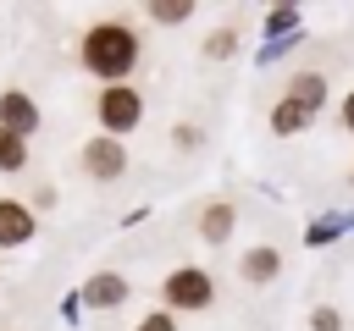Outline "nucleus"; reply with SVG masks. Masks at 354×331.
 I'll return each mask as SVG.
<instances>
[{
	"label": "nucleus",
	"mask_w": 354,
	"mask_h": 331,
	"mask_svg": "<svg viewBox=\"0 0 354 331\" xmlns=\"http://www.w3.org/2000/svg\"><path fill=\"white\" fill-rule=\"evenodd\" d=\"M83 61H88V72H100V77H122V72H133V61H138V39H133V28H122V22L88 28V39H83Z\"/></svg>",
	"instance_id": "nucleus-1"
},
{
	"label": "nucleus",
	"mask_w": 354,
	"mask_h": 331,
	"mask_svg": "<svg viewBox=\"0 0 354 331\" xmlns=\"http://www.w3.org/2000/svg\"><path fill=\"white\" fill-rule=\"evenodd\" d=\"M138 116H144V99H138L127 83H111V88L100 94V121L111 127V138H116V132H133Z\"/></svg>",
	"instance_id": "nucleus-2"
},
{
	"label": "nucleus",
	"mask_w": 354,
	"mask_h": 331,
	"mask_svg": "<svg viewBox=\"0 0 354 331\" xmlns=\"http://www.w3.org/2000/svg\"><path fill=\"white\" fill-rule=\"evenodd\" d=\"M166 303H177V309H205V303H210V276H205V270H171V276H166Z\"/></svg>",
	"instance_id": "nucleus-3"
},
{
	"label": "nucleus",
	"mask_w": 354,
	"mask_h": 331,
	"mask_svg": "<svg viewBox=\"0 0 354 331\" xmlns=\"http://www.w3.org/2000/svg\"><path fill=\"white\" fill-rule=\"evenodd\" d=\"M83 166H88L100 182H111V177H122L127 154H122V143H116V138H94V143H83Z\"/></svg>",
	"instance_id": "nucleus-4"
},
{
	"label": "nucleus",
	"mask_w": 354,
	"mask_h": 331,
	"mask_svg": "<svg viewBox=\"0 0 354 331\" xmlns=\"http://www.w3.org/2000/svg\"><path fill=\"white\" fill-rule=\"evenodd\" d=\"M0 127H6V132H17V138H28V132L39 127L33 99H28V94H0Z\"/></svg>",
	"instance_id": "nucleus-5"
},
{
	"label": "nucleus",
	"mask_w": 354,
	"mask_h": 331,
	"mask_svg": "<svg viewBox=\"0 0 354 331\" xmlns=\"http://www.w3.org/2000/svg\"><path fill=\"white\" fill-rule=\"evenodd\" d=\"M33 237V215H28V204H0V248H17V243H28Z\"/></svg>",
	"instance_id": "nucleus-6"
},
{
	"label": "nucleus",
	"mask_w": 354,
	"mask_h": 331,
	"mask_svg": "<svg viewBox=\"0 0 354 331\" xmlns=\"http://www.w3.org/2000/svg\"><path fill=\"white\" fill-rule=\"evenodd\" d=\"M83 298H88L94 309H116V303L127 298V281H122V276H88V281H83Z\"/></svg>",
	"instance_id": "nucleus-7"
},
{
	"label": "nucleus",
	"mask_w": 354,
	"mask_h": 331,
	"mask_svg": "<svg viewBox=\"0 0 354 331\" xmlns=\"http://www.w3.org/2000/svg\"><path fill=\"white\" fill-rule=\"evenodd\" d=\"M310 116H315V110H310V105H299V99L288 94V99H282V105L271 110V127H277V132L288 138V132H299V127H310Z\"/></svg>",
	"instance_id": "nucleus-8"
},
{
	"label": "nucleus",
	"mask_w": 354,
	"mask_h": 331,
	"mask_svg": "<svg viewBox=\"0 0 354 331\" xmlns=\"http://www.w3.org/2000/svg\"><path fill=\"white\" fill-rule=\"evenodd\" d=\"M277 265H282L277 248H249V254H243V276H249V281H271Z\"/></svg>",
	"instance_id": "nucleus-9"
},
{
	"label": "nucleus",
	"mask_w": 354,
	"mask_h": 331,
	"mask_svg": "<svg viewBox=\"0 0 354 331\" xmlns=\"http://www.w3.org/2000/svg\"><path fill=\"white\" fill-rule=\"evenodd\" d=\"M293 99H299V105H310V110H315V105H321V99H326V83H321V77H315V72H299V77H293Z\"/></svg>",
	"instance_id": "nucleus-10"
},
{
	"label": "nucleus",
	"mask_w": 354,
	"mask_h": 331,
	"mask_svg": "<svg viewBox=\"0 0 354 331\" xmlns=\"http://www.w3.org/2000/svg\"><path fill=\"white\" fill-rule=\"evenodd\" d=\"M227 232H232V204H210V210H205V237L221 243Z\"/></svg>",
	"instance_id": "nucleus-11"
},
{
	"label": "nucleus",
	"mask_w": 354,
	"mask_h": 331,
	"mask_svg": "<svg viewBox=\"0 0 354 331\" xmlns=\"http://www.w3.org/2000/svg\"><path fill=\"white\" fill-rule=\"evenodd\" d=\"M22 160H28V149H22V138L0 127V171H22Z\"/></svg>",
	"instance_id": "nucleus-12"
},
{
	"label": "nucleus",
	"mask_w": 354,
	"mask_h": 331,
	"mask_svg": "<svg viewBox=\"0 0 354 331\" xmlns=\"http://www.w3.org/2000/svg\"><path fill=\"white\" fill-rule=\"evenodd\" d=\"M188 11H194L188 0H177V6H149V17H155V22H183Z\"/></svg>",
	"instance_id": "nucleus-13"
},
{
	"label": "nucleus",
	"mask_w": 354,
	"mask_h": 331,
	"mask_svg": "<svg viewBox=\"0 0 354 331\" xmlns=\"http://www.w3.org/2000/svg\"><path fill=\"white\" fill-rule=\"evenodd\" d=\"M205 55H232V33H210V44H205Z\"/></svg>",
	"instance_id": "nucleus-14"
},
{
	"label": "nucleus",
	"mask_w": 354,
	"mask_h": 331,
	"mask_svg": "<svg viewBox=\"0 0 354 331\" xmlns=\"http://www.w3.org/2000/svg\"><path fill=\"white\" fill-rule=\"evenodd\" d=\"M293 22H299V11H293V6H282V11H271V28H277V33H282V28H293Z\"/></svg>",
	"instance_id": "nucleus-15"
},
{
	"label": "nucleus",
	"mask_w": 354,
	"mask_h": 331,
	"mask_svg": "<svg viewBox=\"0 0 354 331\" xmlns=\"http://www.w3.org/2000/svg\"><path fill=\"white\" fill-rule=\"evenodd\" d=\"M138 331H177V325H171V314H149Z\"/></svg>",
	"instance_id": "nucleus-16"
},
{
	"label": "nucleus",
	"mask_w": 354,
	"mask_h": 331,
	"mask_svg": "<svg viewBox=\"0 0 354 331\" xmlns=\"http://www.w3.org/2000/svg\"><path fill=\"white\" fill-rule=\"evenodd\" d=\"M343 121H348V127H354V94H348V99H343Z\"/></svg>",
	"instance_id": "nucleus-17"
}]
</instances>
